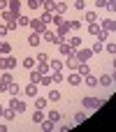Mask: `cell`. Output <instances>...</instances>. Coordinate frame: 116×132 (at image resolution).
I'll return each instance as SVG.
<instances>
[{
    "label": "cell",
    "instance_id": "cell-32",
    "mask_svg": "<svg viewBox=\"0 0 116 132\" xmlns=\"http://www.w3.org/2000/svg\"><path fill=\"white\" fill-rule=\"evenodd\" d=\"M23 67L33 70V67H35V58H23Z\"/></svg>",
    "mask_w": 116,
    "mask_h": 132
},
{
    "label": "cell",
    "instance_id": "cell-37",
    "mask_svg": "<svg viewBox=\"0 0 116 132\" xmlns=\"http://www.w3.org/2000/svg\"><path fill=\"white\" fill-rule=\"evenodd\" d=\"M95 39H100V42H107V39H109V32H107V30H100V35H98Z\"/></svg>",
    "mask_w": 116,
    "mask_h": 132
},
{
    "label": "cell",
    "instance_id": "cell-34",
    "mask_svg": "<svg viewBox=\"0 0 116 132\" xmlns=\"http://www.w3.org/2000/svg\"><path fill=\"white\" fill-rule=\"evenodd\" d=\"M77 72H79V74H88V65H86V63H79V65H77Z\"/></svg>",
    "mask_w": 116,
    "mask_h": 132
},
{
    "label": "cell",
    "instance_id": "cell-16",
    "mask_svg": "<svg viewBox=\"0 0 116 132\" xmlns=\"http://www.w3.org/2000/svg\"><path fill=\"white\" fill-rule=\"evenodd\" d=\"M67 44H70L72 49H79V46H81V37H77V35H74V37H70V39H67Z\"/></svg>",
    "mask_w": 116,
    "mask_h": 132
},
{
    "label": "cell",
    "instance_id": "cell-2",
    "mask_svg": "<svg viewBox=\"0 0 116 132\" xmlns=\"http://www.w3.org/2000/svg\"><path fill=\"white\" fill-rule=\"evenodd\" d=\"M84 109H98V107H102V100H98V97H84Z\"/></svg>",
    "mask_w": 116,
    "mask_h": 132
},
{
    "label": "cell",
    "instance_id": "cell-43",
    "mask_svg": "<svg viewBox=\"0 0 116 132\" xmlns=\"http://www.w3.org/2000/svg\"><path fill=\"white\" fill-rule=\"evenodd\" d=\"M14 116H16V111H14L12 107H9V109H5V118H9V121H12Z\"/></svg>",
    "mask_w": 116,
    "mask_h": 132
},
{
    "label": "cell",
    "instance_id": "cell-35",
    "mask_svg": "<svg viewBox=\"0 0 116 132\" xmlns=\"http://www.w3.org/2000/svg\"><path fill=\"white\" fill-rule=\"evenodd\" d=\"M98 84H102V86H112V77H107V74H105V77H100V79H98Z\"/></svg>",
    "mask_w": 116,
    "mask_h": 132
},
{
    "label": "cell",
    "instance_id": "cell-25",
    "mask_svg": "<svg viewBox=\"0 0 116 132\" xmlns=\"http://www.w3.org/2000/svg\"><path fill=\"white\" fill-rule=\"evenodd\" d=\"M40 19H42L44 23H51V21H53V14H51V12H42V14H40Z\"/></svg>",
    "mask_w": 116,
    "mask_h": 132
},
{
    "label": "cell",
    "instance_id": "cell-23",
    "mask_svg": "<svg viewBox=\"0 0 116 132\" xmlns=\"http://www.w3.org/2000/svg\"><path fill=\"white\" fill-rule=\"evenodd\" d=\"M16 16H19V14H14V12H9V9H5V12H2V19H5V21H14Z\"/></svg>",
    "mask_w": 116,
    "mask_h": 132
},
{
    "label": "cell",
    "instance_id": "cell-36",
    "mask_svg": "<svg viewBox=\"0 0 116 132\" xmlns=\"http://www.w3.org/2000/svg\"><path fill=\"white\" fill-rule=\"evenodd\" d=\"M49 121H53V123H58V121H60V114H58L56 109H53V111H49Z\"/></svg>",
    "mask_w": 116,
    "mask_h": 132
},
{
    "label": "cell",
    "instance_id": "cell-22",
    "mask_svg": "<svg viewBox=\"0 0 116 132\" xmlns=\"http://www.w3.org/2000/svg\"><path fill=\"white\" fill-rule=\"evenodd\" d=\"M44 9L53 14V12H56V2H53V0H44Z\"/></svg>",
    "mask_w": 116,
    "mask_h": 132
},
{
    "label": "cell",
    "instance_id": "cell-1",
    "mask_svg": "<svg viewBox=\"0 0 116 132\" xmlns=\"http://www.w3.org/2000/svg\"><path fill=\"white\" fill-rule=\"evenodd\" d=\"M12 67H16V58L14 56H5V58H0V70H12Z\"/></svg>",
    "mask_w": 116,
    "mask_h": 132
},
{
    "label": "cell",
    "instance_id": "cell-38",
    "mask_svg": "<svg viewBox=\"0 0 116 132\" xmlns=\"http://www.w3.org/2000/svg\"><path fill=\"white\" fill-rule=\"evenodd\" d=\"M37 70H40L42 74H47V72H49V63H37Z\"/></svg>",
    "mask_w": 116,
    "mask_h": 132
},
{
    "label": "cell",
    "instance_id": "cell-55",
    "mask_svg": "<svg viewBox=\"0 0 116 132\" xmlns=\"http://www.w3.org/2000/svg\"><path fill=\"white\" fill-rule=\"evenodd\" d=\"M0 116H5V109H2V107H0Z\"/></svg>",
    "mask_w": 116,
    "mask_h": 132
},
{
    "label": "cell",
    "instance_id": "cell-50",
    "mask_svg": "<svg viewBox=\"0 0 116 132\" xmlns=\"http://www.w3.org/2000/svg\"><path fill=\"white\" fill-rule=\"evenodd\" d=\"M51 23H56V26L63 23V16H60V14H53V21H51Z\"/></svg>",
    "mask_w": 116,
    "mask_h": 132
},
{
    "label": "cell",
    "instance_id": "cell-56",
    "mask_svg": "<svg viewBox=\"0 0 116 132\" xmlns=\"http://www.w3.org/2000/svg\"><path fill=\"white\" fill-rule=\"evenodd\" d=\"M112 79H114V81H116V74H114V77H112Z\"/></svg>",
    "mask_w": 116,
    "mask_h": 132
},
{
    "label": "cell",
    "instance_id": "cell-49",
    "mask_svg": "<svg viewBox=\"0 0 116 132\" xmlns=\"http://www.w3.org/2000/svg\"><path fill=\"white\" fill-rule=\"evenodd\" d=\"M107 7H109V12H116V0H107Z\"/></svg>",
    "mask_w": 116,
    "mask_h": 132
},
{
    "label": "cell",
    "instance_id": "cell-39",
    "mask_svg": "<svg viewBox=\"0 0 116 132\" xmlns=\"http://www.w3.org/2000/svg\"><path fill=\"white\" fill-rule=\"evenodd\" d=\"M40 84H42V86H51L53 81H51V77H47V74H42V79H40Z\"/></svg>",
    "mask_w": 116,
    "mask_h": 132
},
{
    "label": "cell",
    "instance_id": "cell-53",
    "mask_svg": "<svg viewBox=\"0 0 116 132\" xmlns=\"http://www.w3.org/2000/svg\"><path fill=\"white\" fill-rule=\"evenodd\" d=\"M95 5L98 7H107V0H95Z\"/></svg>",
    "mask_w": 116,
    "mask_h": 132
},
{
    "label": "cell",
    "instance_id": "cell-21",
    "mask_svg": "<svg viewBox=\"0 0 116 132\" xmlns=\"http://www.w3.org/2000/svg\"><path fill=\"white\" fill-rule=\"evenodd\" d=\"M16 21H19V28L30 26V19H28V16H23V14H19V16H16Z\"/></svg>",
    "mask_w": 116,
    "mask_h": 132
},
{
    "label": "cell",
    "instance_id": "cell-15",
    "mask_svg": "<svg viewBox=\"0 0 116 132\" xmlns=\"http://www.w3.org/2000/svg\"><path fill=\"white\" fill-rule=\"evenodd\" d=\"M26 95L37 97V84H28V86H26Z\"/></svg>",
    "mask_w": 116,
    "mask_h": 132
},
{
    "label": "cell",
    "instance_id": "cell-6",
    "mask_svg": "<svg viewBox=\"0 0 116 132\" xmlns=\"http://www.w3.org/2000/svg\"><path fill=\"white\" fill-rule=\"evenodd\" d=\"M81 81H84V79H81V77H79V72H77V70H72V74H70V77H67V84H70V86H72V88H74V86H79V84H81Z\"/></svg>",
    "mask_w": 116,
    "mask_h": 132
},
{
    "label": "cell",
    "instance_id": "cell-17",
    "mask_svg": "<svg viewBox=\"0 0 116 132\" xmlns=\"http://www.w3.org/2000/svg\"><path fill=\"white\" fill-rule=\"evenodd\" d=\"M40 79H42V72L40 70H33L30 72V84H40Z\"/></svg>",
    "mask_w": 116,
    "mask_h": 132
},
{
    "label": "cell",
    "instance_id": "cell-57",
    "mask_svg": "<svg viewBox=\"0 0 116 132\" xmlns=\"http://www.w3.org/2000/svg\"><path fill=\"white\" fill-rule=\"evenodd\" d=\"M114 67H116V60H114Z\"/></svg>",
    "mask_w": 116,
    "mask_h": 132
},
{
    "label": "cell",
    "instance_id": "cell-10",
    "mask_svg": "<svg viewBox=\"0 0 116 132\" xmlns=\"http://www.w3.org/2000/svg\"><path fill=\"white\" fill-rule=\"evenodd\" d=\"M42 35H44V39H47V42H51V44H60V37H58V35H53L51 30H44Z\"/></svg>",
    "mask_w": 116,
    "mask_h": 132
},
{
    "label": "cell",
    "instance_id": "cell-14",
    "mask_svg": "<svg viewBox=\"0 0 116 132\" xmlns=\"http://www.w3.org/2000/svg\"><path fill=\"white\" fill-rule=\"evenodd\" d=\"M40 42H42V39H40V32H35V30H33V35L28 37V44H30V46H37Z\"/></svg>",
    "mask_w": 116,
    "mask_h": 132
},
{
    "label": "cell",
    "instance_id": "cell-31",
    "mask_svg": "<svg viewBox=\"0 0 116 132\" xmlns=\"http://www.w3.org/2000/svg\"><path fill=\"white\" fill-rule=\"evenodd\" d=\"M65 9H67V5H65V2H56V12H53V14H63Z\"/></svg>",
    "mask_w": 116,
    "mask_h": 132
},
{
    "label": "cell",
    "instance_id": "cell-24",
    "mask_svg": "<svg viewBox=\"0 0 116 132\" xmlns=\"http://www.w3.org/2000/svg\"><path fill=\"white\" fill-rule=\"evenodd\" d=\"M84 19H86L88 23H98V14H95V12H86V16H84Z\"/></svg>",
    "mask_w": 116,
    "mask_h": 132
},
{
    "label": "cell",
    "instance_id": "cell-7",
    "mask_svg": "<svg viewBox=\"0 0 116 132\" xmlns=\"http://www.w3.org/2000/svg\"><path fill=\"white\" fill-rule=\"evenodd\" d=\"M91 56H93V51H91V49H79V51H77V58H79V63H86Z\"/></svg>",
    "mask_w": 116,
    "mask_h": 132
},
{
    "label": "cell",
    "instance_id": "cell-9",
    "mask_svg": "<svg viewBox=\"0 0 116 132\" xmlns=\"http://www.w3.org/2000/svg\"><path fill=\"white\" fill-rule=\"evenodd\" d=\"M67 35H70V26H67L65 21H63V23H58V37H60V39H65Z\"/></svg>",
    "mask_w": 116,
    "mask_h": 132
},
{
    "label": "cell",
    "instance_id": "cell-29",
    "mask_svg": "<svg viewBox=\"0 0 116 132\" xmlns=\"http://www.w3.org/2000/svg\"><path fill=\"white\" fill-rule=\"evenodd\" d=\"M63 79H65V77H63V74H60V70H58V72H53V74H51V81H53V84H60V81H63Z\"/></svg>",
    "mask_w": 116,
    "mask_h": 132
},
{
    "label": "cell",
    "instance_id": "cell-18",
    "mask_svg": "<svg viewBox=\"0 0 116 132\" xmlns=\"http://www.w3.org/2000/svg\"><path fill=\"white\" fill-rule=\"evenodd\" d=\"M84 84H86V86H91V88H93V86H98V79H95V77H93V74H91V72H88V74H86V79H84Z\"/></svg>",
    "mask_w": 116,
    "mask_h": 132
},
{
    "label": "cell",
    "instance_id": "cell-26",
    "mask_svg": "<svg viewBox=\"0 0 116 132\" xmlns=\"http://www.w3.org/2000/svg\"><path fill=\"white\" fill-rule=\"evenodd\" d=\"M102 49H105V42L95 39V42H93V49H91V51H93V53H98V51H102Z\"/></svg>",
    "mask_w": 116,
    "mask_h": 132
},
{
    "label": "cell",
    "instance_id": "cell-54",
    "mask_svg": "<svg viewBox=\"0 0 116 132\" xmlns=\"http://www.w3.org/2000/svg\"><path fill=\"white\" fill-rule=\"evenodd\" d=\"M2 35H7V26H0V37Z\"/></svg>",
    "mask_w": 116,
    "mask_h": 132
},
{
    "label": "cell",
    "instance_id": "cell-8",
    "mask_svg": "<svg viewBox=\"0 0 116 132\" xmlns=\"http://www.w3.org/2000/svg\"><path fill=\"white\" fill-rule=\"evenodd\" d=\"M65 65L70 67V70H77V65H79V58H77V53L72 51L70 56H67V60H65Z\"/></svg>",
    "mask_w": 116,
    "mask_h": 132
},
{
    "label": "cell",
    "instance_id": "cell-3",
    "mask_svg": "<svg viewBox=\"0 0 116 132\" xmlns=\"http://www.w3.org/2000/svg\"><path fill=\"white\" fill-rule=\"evenodd\" d=\"M9 107H12L16 114H23V111H26V102L19 100V97H12V100H9Z\"/></svg>",
    "mask_w": 116,
    "mask_h": 132
},
{
    "label": "cell",
    "instance_id": "cell-11",
    "mask_svg": "<svg viewBox=\"0 0 116 132\" xmlns=\"http://www.w3.org/2000/svg\"><path fill=\"white\" fill-rule=\"evenodd\" d=\"M102 30H107V32H116V21H114V19L102 21Z\"/></svg>",
    "mask_w": 116,
    "mask_h": 132
},
{
    "label": "cell",
    "instance_id": "cell-47",
    "mask_svg": "<svg viewBox=\"0 0 116 132\" xmlns=\"http://www.w3.org/2000/svg\"><path fill=\"white\" fill-rule=\"evenodd\" d=\"M67 26H70V30H79V28H81V23H79V21H70Z\"/></svg>",
    "mask_w": 116,
    "mask_h": 132
},
{
    "label": "cell",
    "instance_id": "cell-46",
    "mask_svg": "<svg viewBox=\"0 0 116 132\" xmlns=\"http://www.w3.org/2000/svg\"><path fill=\"white\" fill-rule=\"evenodd\" d=\"M105 49H107L109 53H116V44H114V42H107V44H105Z\"/></svg>",
    "mask_w": 116,
    "mask_h": 132
},
{
    "label": "cell",
    "instance_id": "cell-48",
    "mask_svg": "<svg viewBox=\"0 0 116 132\" xmlns=\"http://www.w3.org/2000/svg\"><path fill=\"white\" fill-rule=\"evenodd\" d=\"M37 63H49V56L47 53H37Z\"/></svg>",
    "mask_w": 116,
    "mask_h": 132
},
{
    "label": "cell",
    "instance_id": "cell-12",
    "mask_svg": "<svg viewBox=\"0 0 116 132\" xmlns=\"http://www.w3.org/2000/svg\"><path fill=\"white\" fill-rule=\"evenodd\" d=\"M7 9L14 12V14H19V12H21V2H19V0H9V2H7Z\"/></svg>",
    "mask_w": 116,
    "mask_h": 132
},
{
    "label": "cell",
    "instance_id": "cell-13",
    "mask_svg": "<svg viewBox=\"0 0 116 132\" xmlns=\"http://www.w3.org/2000/svg\"><path fill=\"white\" fill-rule=\"evenodd\" d=\"M100 30H102V26H98V23H88V32H91L93 37H98Z\"/></svg>",
    "mask_w": 116,
    "mask_h": 132
},
{
    "label": "cell",
    "instance_id": "cell-33",
    "mask_svg": "<svg viewBox=\"0 0 116 132\" xmlns=\"http://www.w3.org/2000/svg\"><path fill=\"white\" fill-rule=\"evenodd\" d=\"M49 67H51L53 72H58V70L63 67V63H60V60H51V63H49Z\"/></svg>",
    "mask_w": 116,
    "mask_h": 132
},
{
    "label": "cell",
    "instance_id": "cell-27",
    "mask_svg": "<svg viewBox=\"0 0 116 132\" xmlns=\"http://www.w3.org/2000/svg\"><path fill=\"white\" fill-rule=\"evenodd\" d=\"M58 46H60V53H63V56H70V53L74 51V49H72L70 44H58Z\"/></svg>",
    "mask_w": 116,
    "mask_h": 132
},
{
    "label": "cell",
    "instance_id": "cell-52",
    "mask_svg": "<svg viewBox=\"0 0 116 132\" xmlns=\"http://www.w3.org/2000/svg\"><path fill=\"white\" fill-rule=\"evenodd\" d=\"M7 2H9V0H0V12H5V9H7Z\"/></svg>",
    "mask_w": 116,
    "mask_h": 132
},
{
    "label": "cell",
    "instance_id": "cell-4",
    "mask_svg": "<svg viewBox=\"0 0 116 132\" xmlns=\"http://www.w3.org/2000/svg\"><path fill=\"white\" fill-rule=\"evenodd\" d=\"M14 79H12V74H9V70H5V74L0 77V93L2 90H9V84H12Z\"/></svg>",
    "mask_w": 116,
    "mask_h": 132
},
{
    "label": "cell",
    "instance_id": "cell-42",
    "mask_svg": "<svg viewBox=\"0 0 116 132\" xmlns=\"http://www.w3.org/2000/svg\"><path fill=\"white\" fill-rule=\"evenodd\" d=\"M19 28V21L14 19V21H7V30H16Z\"/></svg>",
    "mask_w": 116,
    "mask_h": 132
},
{
    "label": "cell",
    "instance_id": "cell-51",
    "mask_svg": "<svg viewBox=\"0 0 116 132\" xmlns=\"http://www.w3.org/2000/svg\"><path fill=\"white\" fill-rule=\"evenodd\" d=\"M74 7H77V9H84V7H86V2H84V0H77V2H74Z\"/></svg>",
    "mask_w": 116,
    "mask_h": 132
},
{
    "label": "cell",
    "instance_id": "cell-28",
    "mask_svg": "<svg viewBox=\"0 0 116 132\" xmlns=\"http://www.w3.org/2000/svg\"><path fill=\"white\" fill-rule=\"evenodd\" d=\"M9 51H12V46H9V42H0V53H2V56H7Z\"/></svg>",
    "mask_w": 116,
    "mask_h": 132
},
{
    "label": "cell",
    "instance_id": "cell-41",
    "mask_svg": "<svg viewBox=\"0 0 116 132\" xmlns=\"http://www.w3.org/2000/svg\"><path fill=\"white\" fill-rule=\"evenodd\" d=\"M49 100H51V102H58V100H60V93H58V90H51V93H49Z\"/></svg>",
    "mask_w": 116,
    "mask_h": 132
},
{
    "label": "cell",
    "instance_id": "cell-19",
    "mask_svg": "<svg viewBox=\"0 0 116 132\" xmlns=\"http://www.w3.org/2000/svg\"><path fill=\"white\" fill-rule=\"evenodd\" d=\"M44 121V111L42 109H35V114H33V123H42Z\"/></svg>",
    "mask_w": 116,
    "mask_h": 132
},
{
    "label": "cell",
    "instance_id": "cell-30",
    "mask_svg": "<svg viewBox=\"0 0 116 132\" xmlns=\"http://www.w3.org/2000/svg\"><path fill=\"white\" fill-rule=\"evenodd\" d=\"M47 107V100L44 97H35V109H44Z\"/></svg>",
    "mask_w": 116,
    "mask_h": 132
},
{
    "label": "cell",
    "instance_id": "cell-40",
    "mask_svg": "<svg viewBox=\"0 0 116 132\" xmlns=\"http://www.w3.org/2000/svg\"><path fill=\"white\" fill-rule=\"evenodd\" d=\"M9 93H12V95H19V93H21V88H19V86L12 81V84H9Z\"/></svg>",
    "mask_w": 116,
    "mask_h": 132
},
{
    "label": "cell",
    "instance_id": "cell-45",
    "mask_svg": "<svg viewBox=\"0 0 116 132\" xmlns=\"http://www.w3.org/2000/svg\"><path fill=\"white\" fill-rule=\"evenodd\" d=\"M42 128L49 132V130H53V121H42Z\"/></svg>",
    "mask_w": 116,
    "mask_h": 132
},
{
    "label": "cell",
    "instance_id": "cell-5",
    "mask_svg": "<svg viewBox=\"0 0 116 132\" xmlns=\"http://www.w3.org/2000/svg\"><path fill=\"white\" fill-rule=\"evenodd\" d=\"M30 28H33L35 32H40V35H42V32L47 30V23H44L42 19H30Z\"/></svg>",
    "mask_w": 116,
    "mask_h": 132
},
{
    "label": "cell",
    "instance_id": "cell-44",
    "mask_svg": "<svg viewBox=\"0 0 116 132\" xmlns=\"http://www.w3.org/2000/svg\"><path fill=\"white\" fill-rule=\"evenodd\" d=\"M86 118V111H79V114H74V123H81Z\"/></svg>",
    "mask_w": 116,
    "mask_h": 132
},
{
    "label": "cell",
    "instance_id": "cell-20",
    "mask_svg": "<svg viewBox=\"0 0 116 132\" xmlns=\"http://www.w3.org/2000/svg\"><path fill=\"white\" fill-rule=\"evenodd\" d=\"M28 7H30V9H35V12H37V9H40V7H44V0H28Z\"/></svg>",
    "mask_w": 116,
    "mask_h": 132
}]
</instances>
